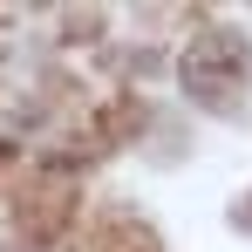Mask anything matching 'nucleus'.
I'll return each instance as SVG.
<instances>
[{"mask_svg":"<svg viewBox=\"0 0 252 252\" xmlns=\"http://www.w3.org/2000/svg\"><path fill=\"white\" fill-rule=\"evenodd\" d=\"M239 75H246V41L239 34H205V41L184 55V82L198 102H232L239 95Z\"/></svg>","mask_w":252,"mask_h":252,"instance_id":"obj_1","label":"nucleus"}]
</instances>
